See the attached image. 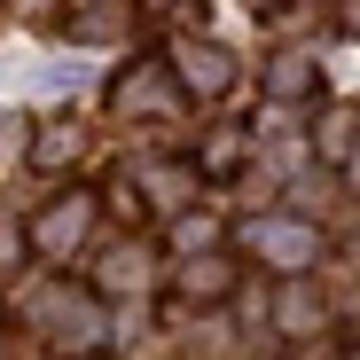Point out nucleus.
Segmentation results:
<instances>
[{
    "label": "nucleus",
    "mask_w": 360,
    "mask_h": 360,
    "mask_svg": "<svg viewBox=\"0 0 360 360\" xmlns=\"http://www.w3.org/2000/svg\"><path fill=\"white\" fill-rule=\"evenodd\" d=\"M259 243H266L282 266H306V259H314V235H306V227H290V219H274V227L259 235Z\"/></svg>",
    "instance_id": "nucleus-1"
}]
</instances>
